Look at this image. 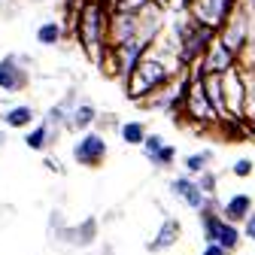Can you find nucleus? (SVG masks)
<instances>
[{"mask_svg": "<svg viewBox=\"0 0 255 255\" xmlns=\"http://www.w3.org/2000/svg\"><path fill=\"white\" fill-rule=\"evenodd\" d=\"M155 43H161V46H158V49H149V52L140 58V64L134 67V73L122 82V85H125V98L134 101V104L149 101L152 94L161 91L179 70H185L182 64L173 58V40H161V37H158Z\"/></svg>", "mask_w": 255, "mask_h": 255, "instance_id": "f257e3e1", "label": "nucleus"}, {"mask_svg": "<svg viewBox=\"0 0 255 255\" xmlns=\"http://www.w3.org/2000/svg\"><path fill=\"white\" fill-rule=\"evenodd\" d=\"M107 15L110 9L101 3V0H85L76 12V21H73V40L82 46V55L98 67L107 55Z\"/></svg>", "mask_w": 255, "mask_h": 255, "instance_id": "f03ea898", "label": "nucleus"}, {"mask_svg": "<svg viewBox=\"0 0 255 255\" xmlns=\"http://www.w3.org/2000/svg\"><path fill=\"white\" fill-rule=\"evenodd\" d=\"M213 37H216V30L198 24L191 15H176L173 18V58L182 67H188V64H195L204 55Z\"/></svg>", "mask_w": 255, "mask_h": 255, "instance_id": "7ed1b4c3", "label": "nucleus"}, {"mask_svg": "<svg viewBox=\"0 0 255 255\" xmlns=\"http://www.w3.org/2000/svg\"><path fill=\"white\" fill-rule=\"evenodd\" d=\"M179 119L182 122H191L198 131H210V128L219 122L216 110L210 107L207 94H204V85H201V76L188 82V91H185V101H182V110H179Z\"/></svg>", "mask_w": 255, "mask_h": 255, "instance_id": "20e7f679", "label": "nucleus"}, {"mask_svg": "<svg viewBox=\"0 0 255 255\" xmlns=\"http://www.w3.org/2000/svg\"><path fill=\"white\" fill-rule=\"evenodd\" d=\"M110 155V146H107V137L101 131H82V137L73 143V161L82 164V167H101Z\"/></svg>", "mask_w": 255, "mask_h": 255, "instance_id": "39448f33", "label": "nucleus"}, {"mask_svg": "<svg viewBox=\"0 0 255 255\" xmlns=\"http://www.w3.org/2000/svg\"><path fill=\"white\" fill-rule=\"evenodd\" d=\"M149 49H152V43H146V40H140V37H131V40L119 43V46H110L113 64H116V79L125 82L128 76L134 73V67L140 64V58H143Z\"/></svg>", "mask_w": 255, "mask_h": 255, "instance_id": "423d86ee", "label": "nucleus"}, {"mask_svg": "<svg viewBox=\"0 0 255 255\" xmlns=\"http://www.w3.org/2000/svg\"><path fill=\"white\" fill-rule=\"evenodd\" d=\"M234 6H237V0H191L185 15H191L198 24H204L210 30H219Z\"/></svg>", "mask_w": 255, "mask_h": 255, "instance_id": "0eeeda50", "label": "nucleus"}, {"mask_svg": "<svg viewBox=\"0 0 255 255\" xmlns=\"http://www.w3.org/2000/svg\"><path fill=\"white\" fill-rule=\"evenodd\" d=\"M249 24H252V15L237 3V6L231 9V15L225 18V24L216 30V37H219V43H225V46L237 55V52L243 49L246 37H249Z\"/></svg>", "mask_w": 255, "mask_h": 255, "instance_id": "6e6552de", "label": "nucleus"}, {"mask_svg": "<svg viewBox=\"0 0 255 255\" xmlns=\"http://www.w3.org/2000/svg\"><path fill=\"white\" fill-rule=\"evenodd\" d=\"M30 85V70L24 55H3L0 58V91L18 94Z\"/></svg>", "mask_w": 255, "mask_h": 255, "instance_id": "1a4fd4ad", "label": "nucleus"}, {"mask_svg": "<svg viewBox=\"0 0 255 255\" xmlns=\"http://www.w3.org/2000/svg\"><path fill=\"white\" fill-rule=\"evenodd\" d=\"M237 64V55L225 46V43H219V37H213L210 40V46L204 49V55L195 61V67H198V73L204 76V73H225V70H231Z\"/></svg>", "mask_w": 255, "mask_h": 255, "instance_id": "9d476101", "label": "nucleus"}, {"mask_svg": "<svg viewBox=\"0 0 255 255\" xmlns=\"http://www.w3.org/2000/svg\"><path fill=\"white\" fill-rule=\"evenodd\" d=\"M243 94H246V82H243V70L234 67L222 73V101H225V116L240 119L243 113Z\"/></svg>", "mask_w": 255, "mask_h": 255, "instance_id": "9b49d317", "label": "nucleus"}, {"mask_svg": "<svg viewBox=\"0 0 255 255\" xmlns=\"http://www.w3.org/2000/svg\"><path fill=\"white\" fill-rule=\"evenodd\" d=\"M164 27H167V9L149 0L137 12V37L146 43H155L158 37H164Z\"/></svg>", "mask_w": 255, "mask_h": 255, "instance_id": "f8f14e48", "label": "nucleus"}, {"mask_svg": "<svg viewBox=\"0 0 255 255\" xmlns=\"http://www.w3.org/2000/svg\"><path fill=\"white\" fill-rule=\"evenodd\" d=\"M131 37H137V12L110 9V15H107V46H119Z\"/></svg>", "mask_w": 255, "mask_h": 255, "instance_id": "ddd939ff", "label": "nucleus"}, {"mask_svg": "<svg viewBox=\"0 0 255 255\" xmlns=\"http://www.w3.org/2000/svg\"><path fill=\"white\" fill-rule=\"evenodd\" d=\"M179 237H182V222L173 219V216H167V219L161 222V228L155 231V237L146 243V249H149V252H164V249L176 246Z\"/></svg>", "mask_w": 255, "mask_h": 255, "instance_id": "4468645a", "label": "nucleus"}, {"mask_svg": "<svg viewBox=\"0 0 255 255\" xmlns=\"http://www.w3.org/2000/svg\"><path fill=\"white\" fill-rule=\"evenodd\" d=\"M170 195L179 198V201H182L185 207H191V210H201V204H204V191L195 185V179H191L188 173L170 179Z\"/></svg>", "mask_w": 255, "mask_h": 255, "instance_id": "2eb2a0df", "label": "nucleus"}, {"mask_svg": "<svg viewBox=\"0 0 255 255\" xmlns=\"http://www.w3.org/2000/svg\"><path fill=\"white\" fill-rule=\"evenodd\" d=\"M252 198L246 195V191H237V195H231L225 204L219 207V213H222V219L225 222H234V225H243V219L252 213Z\"/></svg>", "mask_w": 255, "mask_h": 255, "instance_id": "dca6fc26", "label": "nucleus"}, {"mask_svg": "<svg viewBox=\"0 0 255 255\" xmlns=\"http://www.w3.org/2000/svg\"><path fill=\"white\" fill-rule=\"evenodd\" d=\"M58 128H49L46 122H40V125H30L27 128V134H24V146L27 149H34V152H46L55 140H58Z\"/></svg>", "mask_w": 255, "mask_h": 255, "instance_id": "f3484780", "label": "nucleus"}, {"mask_svg": "<svg viewBox=\"0 0 255 255\" xmlns=\"http://www.w3.org/2000/svg\"><path fill=\"white\" fill-rule=\"evenodd\" d=\"M94 119H98V110H94L91 101H76L70 107V116H67V128L70 131H88V128H94Z\"/></svg>", "mask_w": 255, "mask_h": 255, "instance_id": "a211bd4d", "label": "nucleus"}, {"mask_svg": "<svg viewBox=\"0 0 255 255\" xmlns=\"http://www.w3.org/2000/svg\"><path fill=\"white\" fill-rule=\"evenodd\" d=\"M0 119H3L6 128H15V131H27L30 125H34L37 119V110L30 104H15V107H6L3 113H0Z\"/></svg>", "mask_w": 255, "mask_h": 255, "instance_id": "6ab92c4d", "label": "nucleus"}, {"mask_svg": "<svg viewBox=\"0 0 255 255\" xmlns=\"http://www.w3.org/2000/svg\"><path fill=\"white\" fill-rule=\"evenodd\" d=\"M58 234H61V240H67L73 246H91L94 237H98V219H85L82 225H76V228H61Z\"/></svg>", "mask_w": 255, "mask_h": 255, "instance_id": "aec40b11", "label": "nucleus"}, {"mask_svg": "<svg viewBox=\"0 0 255 255\" xmlns=\"http://www.w3.org/2000/svg\"><path fill=\"white\" fill-rule=\"evenodd\" d=\"M243 82H246V94H243V113H240V119L246 122L249 134L255 137V70H243Z\"/></svg>", "mask_w": 255, "mask_h": 255, "instance_id": "412c9836", "label": "nucleus"}, {"mask_svg": "<svg viewBox=\"0 0 255 255\" xmlns=\"http://www.w3.org/2000/svg\"><path fill=\"white\" fill-rule=\"evenodd\" d=\"M201 85H204V94H207L210 107L216 110V116L225 119V101H222V76H219V73H204V76H201Z\"/></svg>", "mask_w": 255, "mask_h": 255, "instance_id": "4be33fe9", "label": "nucleus"}, {"mask_svg": "<svg viewBox=\"0 0 255 255\" xmlns=\"http://www.w3.org/2000/svg\"><path fill=\"white\" fill-rule=\"evenodd\" d=\"M64 34H67L64 21H61V18H49V21H43V24L37 27V43L46 46V49H52V46L64 43Z\"/></svg>", "mask_w": 255, "mask_h": 255, "instance_id": "5701e85b", "label": "nucleus"}, {"mask_svg": "<svg viewBox=\"0 0 255 255\" xmlns=\"http://www.w3.org/2000/svg\"><path fill=\"white\" fill-rule=\"evenodd\" d=\"M240 240H243V234H240V225H234V222H225V219H222V222H219V231H216V240H213V243H219L222 249H225V252L231 255V252H237Z\"/></svg>", "mask_w": 255, "mask_h": 255, "instance_id": "b1692460", "label": "nucleus"}, {"mask_svg": "<svg viewBox=\"0 0 255 255\" xmlns=\"http://www.w3.org/2000/svg\"><path fill=\"white\" fill-rule=\"evenodd\" d=\"M237 67L240 70H255V15H252V24H249V37H246L243 49L237 52Z\"/></svg>", "mask_w": 255, "mask_h": 255, "instance_id": "393cba45", "label": "nucleus"}, {"mask_svg": "<svg viewBox=\"0 0 255 255\" xmlns=\"http://www.w3.org/2000/svg\"><path fill=\"white\" fill-rule=\"evenodd\" d=\"M146 134H149V131H146L143 122H122V125H119V137H122L125 146H140Z\"/></svg>", "mask_w": 255, "mask_h": 255, "instance_id": "a878e982", "label": "nucleus"}, {"mask_svg": "<svg viewBox=\"0 0 255 255\" xmlns=\"http://www.w3.org/2000/svg\"><path fill=\"white\" fill-rule=\"evenodd\" d=\"M213 164V149H204V152H191L188 158H185V170H188V176H198L201 170H207Z\"/></svg>", "mask_w": 255, "mask_h": 255, "instance_id": "bb28decb", "label": "nucleus"}, {"mask_svg": "<svg viewBox=\"0 0 255 255\" xmlns=\"http://www.w3.org/2000/svg\"><path fill=\"white\" fill-rule=\"evenodd\" d=\"M149 161L158 167V170H167V167H173V161H176V146H170V143H164L161 149H158Z\"/></svg>", "mask_w": 255, "mask_h": 255, "instance_id": "cd10ccee", "label": "nucleus"}, {"mask_svg": "<svg viewBox=\"0 0 255 255\" xmlns=\"http://www.w3.org/2000/svg\"><path fill=\"white\" fill-rule=\"evenodd\" d=\"M195 185L204 191V195H216V191H219V176L207 167V170H201V173L195 176Z\"/></svg>", "mask_w": 255, "mask_h": 255, "instance_id": "c85d7f7f", "label": "nucleus"}, {"mask_svg": "<svg viewBox=\"0 0 255 255\" xmlns=\"http://www.w3.org/2000/svg\"><path fill=\"white\" fill-rule=\"evenodd\" d=\"M149 0H110L107 9H122V12H140Z\"/></svg>", "mask_w": 255, "mask_h": 255, "instance_id": "c756f323", "label": "nucleus"}, {"mask_svg": "<svg viewBox=\"0 0 255 255\" xmlns=\"http://www.w3.org/2000/svg\"><path fill=\"white\" fill-rule=\"evenodd\" d=\"M161 146H164V137H161V134H146V137H143V143H140V149H143V155H146V158H152Z\"/></svg>", "mask_w": 255, "mask_h": 255, "instance_id": "7c9ffc66", "label": "nucleus"}, {"mask_svg": "<svg viewBox=\"0 0 255 255\" xmlns=\"http://www.w3.org/2000/svg\"><path fill=\"white\" fill-rule=\"evenodd\" d=\"M252 170H255V161H252V158H237V161L231 164V173H234L237 179H249Z\"/></svg>", "mask_w": 255, "mask_h": 255, "instance_id": "2f4dec72", "label": "nucleus"}, {"mask_svg": "<svg viewBox=\"0 0 255 255\" xmlns=\"http://www.w3.org/2000/svg\"><path fill=\"white\" fill-rule=\"evenodd\" d=\"M240 234H243L246 240H252V243H255V207H252V213L243 219V228H240Z\"/></svg>", "mask_w": 255, "mask_h": 255, "instance_id": "473e14b6", "label": "nucleus"}, {"mask_svg": "<svg viewBox=\"0 0 255 255\" xmlns=\"http://www.w3.org/2000/svg\"><path fill=\"white\" fill-rule=\"evenodd\" d=\"M188 3H191V0H164V9L173 12V15H185L188 12Z\"/></svg>", "mask_w": 255, "mask_h": 255, "instance_id": "72a5a7b5", "label": "nucleus"}, {"mask_svg": "<svg viewBox=\"0 0 255 255\" xmlns=\"http://www.w3.org/2000/svg\"><path fill=\"white\" fill-rule=\"evenodd\" d=\"M201 255H228V252H225V249H222L219 243H213V240H210V243H204V249H201Z\"/></svg>", "mask_w": 255, "mask_h": 255, "instance_id": "f704fd0d", "label": "nucleus"}, {"mask_svg": "<svg viewBox=\"0 0 255 255\" xmlns=\"http://www.w3.org/2000/svg\"><path fill=\"white\" fill-rule=\"evenodd\" d=\"M237 3H240V6H243L249 15H255V0H237Z\"/></svg>", "mask_w": 255, "mask_h": 255, "instance_id": "c9c22d12", "label": "nucleus"}, {"mask_svg": "<svg viewBox=\"0 0 255 255\" xmlns=\"http://www.w3.org/2000/svg\"><path fill=\"white\" fill-rule=\"evenodd\" d=\"M43 164H46V170H52V173H55V170H61V167H58V164L52 161V158H46V161H43Z\"/></svg>", "mask_w": 255, "mask_h": 255, "instance_id": "e433bc0d", "label": "nucleus"}, {"mask_svg": "<svg viewBox=\"0 0 255 255\" xmlns=\"http://www.w3.org/2000/svg\"><path fill=\"white\" fill-rule=\"evenodd\" d=\"M3 146H6V134H3V131H0V149H3Z\"/></svg>", "mask_w": 255, "mask_h": 255, "instance_id": "4c0bfd02", "label": "nucleus"}, {"mask_svg": "<svg viewBox=\"0 0 255 255\" xmlns=\"http://www.w3.org/2000/svg\"><path fill=\"white\" fill-rule=\"evenodd\" d=\"M152 3H158V6H164V0H152Z\"/></svg>", "mask_w": 255, "mask_h": 255, "instance_id": "58836bf2", "label": "nucleus"}, {"mask_svg": "<svg viewBox=\"0 0 255 255\" xmlns=\"http://www.w3.org/2000/svg\"><path fill=\"white\" fill-rule=\"evenodd\" d=\"M0 3H6V0H0Z\"/></svg>", "mask_w": 255, "mask_h": 255, "instance_id": "ea45409f", "label": "nucleus"}]
</instances>
